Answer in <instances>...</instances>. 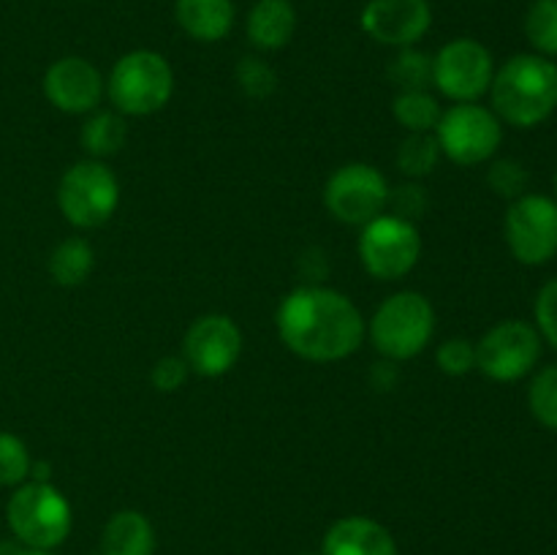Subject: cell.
I'll return each mask as SVG.
<instances>
[{
  "instance_id": "obj_24",
  "label": "cell",
  "mask_w": 557,
  "mask_h": 555,
  "mask_svg": "<svg viewBox=\"0 0 557 555\" xmlns=\"http://www.w3.org/2000/svg\"><path fill=\"white\" fill-rule=\"evenodd\" d=\"M525 36L536 54L557 58V0H533L525 14Z\"/></svg>"
},
{
  "instance_id": "obj_29",
  "label": "cell",
  "mask_w": 557,
  "mask_h": 555,
  "mask_svg": "<svg viewBox=\"0 0 557 555\" xmlns=\"http://www.w3.org/2000/svg\"><path fill=\"white\" fill-rule=\"evenodd\" d=\"M528 183H531V172L517 158H498L490 163L487 185L504 199H520L522 194H528Z\"/></svg>"
},
{
  "instance_id": "obj_16",
  "label": "cell",
  "mask_w": 557,
  "mask_h": 555,
  "mask_svg": "<svg viewBox=\"0 0 557 555\" xmlns=\"http://www.w3.org/2000/svg\"><path fill=\"white\" fill-rule=\"evenodd\" d=\"M321 555H400L389 528L373 517L351 515L332 522L321 542Z\"/></svg>"
},
{
  "instance_id": "obj_17",
  "label": "cell",
  "mask_w": 557,
  "mask_h": 555,
  "mask_svg": "<svg viewBox=\"0 0 557 555\" xmlns=\"http://www.w3.org/2000/svg\"><path fill=\"white\" fill-rule=\"evenodd\" d=\"M248 41L261 52H275L283 49L297 33V11L292 0H256L250 9L248 22Z\"/></svg>"
},
{
  "instance_id": "obj_9",
  "label": "cell",
  "mask_w": 557,
  "mask_h": 555,
  "mask_svg": "<svg viewBox=\"0 0 557 555\" xmlns=\"http://www.w3.org/2000/svg\"><path fill=\"white\" fill-rule=\"evenodd\" d=\"M542 343L539 330L528 321H500L476 341V370L498 384L525 379L542 359Z\"/></svg>"
},
{
  "instance_id": "obj_10",
  "label": "cell",
  "mask_w": 557,
  "mask_h": 555,
  "mask_svg": "<svg viewBox=\"0 0 557 555\" xmlns=\"http://www.w3.org/2000/svg\"><path fill=\"white\" fill-rule=\"evenodd\" d=\"M504 237L511 256L525 267H542L557 256V201L522 194L506 210Z\"/></svg>"
},
{
  "instance_id": "obj_8",
  "label": "cell",
  "mask_w": 557,
  "mask_h": 555,
  "mask_svg": "<svg viewBox=\"0 0 557 555\" xmlns=\"http://www.w3.org/2000/svg\"><path fill=\"white\" fill-rule=\"evenodd\" d=\"M422 237L417 223L384 212L364 223L359 234V261L375 281H400L417 267Z\"/></svg>"
},
{
  "instance_id": "obj_6",
  "label": "cell",
  "mask_w": 557,
  "mask_h": 555,
  "mask_svg": "<svg viewBox=\"0 0 557 555\" xmlns=\"http://www.w3.org/2000/svg\"><path fill=\"white\" fill-rule=\"evenodd\" d=\"M441 156L457 166H479L493 161L504 141V123L482 103H451L435 125Z\"/></svg>"
},
{
  "instance_id": "obj_15",
  "label": "cell",
  "mask_w": 557,
  "mask_h": 555,
  "mask_svg": "<svg viewBox=\"0 0 557 555\" xmlns=\"http://www.w3.org/2000/svg\"><path fill=\"white\" fill-rule=\"evenodd\" d=\"M41 85L47 101L65 114L96 112L103 92H107V82H103L101 71L90 60L79 58V54L54 60L47 74H44Z\"/></svg>"
},
{
  "instance_id": "obj_5",
  "label": "cell",
  "mask_w": 557,
  "mask_h": 555,
  "mask_svg": "<svg viewBox=\"0 0 557 555\" xmlns=\"http://www.w3.org/2000/svg\"><path fill=\"white\" fill-rule=\"evenodd\" d=\"M5 522L22 547L54 550L69 539L74 511L52 482H22L5 504Z\"/></svg>"
},
{
  "instance_id": "obj_23",
  "label": "cell",
  "mask_w": 557,
  "mask_h": 555,
  "mask_svg": "<svg viewBox=\"0 0 557 555\" xmlns=\"http://www.w3.org/2000/svg\"><path fill=\"white\" fill-rule=\"evenodd\" d=\"M441 147L435 134H408L397 147V169L406 177H428L438 169Z\"/></svg>"
},
{
  "instance_id": "obj_3",
  "label": "cell",
  "mask_w": 557,
  "mask_h": 555,
  "mask_svg": "<svg viewBox=\"0 0 557 555\" xmlns=\"http://www.w3.org/2000/svg\"><path fill=\"white\" fill-rule=\"evenodd\" d=\"M107 96L114 112L128 118L156 114L172 101V63L156 49H134L112 65L107 79Z\"/></svg>"
},
{
  "instance_id": "obj_2",
  "label": "cell",
  "mask_w": 557,
  "mask_h": 555,
  "mask_svg": "<svg viewBox=\"0 0 557 555\" xmlns=\"http://www.w3.org/2000/svg\"><path fill=\"white\" fill-rule=\"evenodd\" d=\"M490 101L500 123L536 128L557 109V63L536 52H522L495 69Z\"/></svg>"
},
{
  "instance_id": "obj_13",
  "label": "cell",
  "mask_w": 557,
  "mask_h": 555,
  "mask_svg": "<svg viewBox=\"0 0 557 555\" xmlns=\"http://www.w3.org/2000/svg\"><path fill=\"white\" fill-rule=\"evenodd\" d=\"M243 354V332L237 321L223 313L199 316L183 337V354L194 373L205 379L226 375Z\"/></svg>"
},
{
  "instance_id": "obj_12",
  "label": "cell",
  "mask_w": 557,
  "mask_h": 555,
  "mask_svg": "<svg viewBox=\"0 0 557 555\" xmlns=\"http://www.w3.org/2000/svg\"><path fill=\"white\" fill-rule=\"evenodd\" d=\"M493 76V54L476 38H455L433 58V85L455 103H476L487 96Z\"/></svg>"
},
{
  "instance_id": "obj_11",
  "label": "cell",
  "mask_w": 557,
  "mask_h": 555,
  "mask_svg": "<svg viewBox=\"0 0 557 555\" xmlns=\"http://www.w3.org/2000/svg\"><path fill=\"white\" fill-rule=\"evenodd\" d=\"M389 183L373 163H346L324 185V205L335 221L364 226L384 215L389 205Z\"/></svg>"
},
{
  "instance_id": "obj_7",
  "label": "cell",
  "mask_w": 557,
  "mask_h": 555,
  "mask_svg": "<svg viewBox=\"0 0 557 555\" xmlns=\"http://www.w3.org/2000/svg\"><path fill=\"white\" fill-rule=\"evenodd\" d=\"M120 183L103 161H79L60 177L58 207L76 229H98L117 212Z\"/></svg>"
},
{
  "instance_id": "obj_1",
  "label": "cell",
  "mask_w": 557,
  "mask_h": 555,
  "mask_svg": "<svg viewBox=\"0 0 557 555\" xmlns=\"http://www.w3.org/2000/svg\"><path fill=\"white\" fill-rule=\"evenodd\" d=\"M277 335L292 354L308 362H341L359 351L364 319L343 292L321 283L297 286L275 313Z\"/></svg>"
},
{
  "instance_id": "obj_26",
  "label": "cell",
  "mask_w": 557,
  "mask_h": 555,
  "mask_svg": "<svg viewBox=\"0 0 557 555\" xmlns=\"http://www.w3.org/2000/svg\"><path fill=\"white\" fill-rule=\"evenodd\" d=\"M528 408L533 419L557 433V362L539 370L528 386Z\"/></svg>"
},
{
  "instance_id": "obj_4",
  "label": "cell",
  "mask_w": 557,
  "mask_h": 555,
  "mask_svg": "<svg viewBox=\"0 0 557 555\" xmlns=\"http://www.w3.org/2000/svg\"><path fill=\"white\" fill-rule=\"evenodd\" d=\"M435 332V308L424 294L397 292L375 308L368 324L370 343L389 362H406L428 348Z\"/></svg>"
},
{
  "instance_id": "obj_21",
  "label": "cell",
  "mask_w": 557,
  "mask_h": 555,
  "mask_svg": "<svg viewBox=\"0 0 557 555\" xmlns=\"http://www.w3.org/2000/svg\"><path fill=\"white\" fill-rule=\"evenodd\" d=\"M128 139V125H125L123 114L109 112V109H96L90 112V118L82 125L79 141L90 158H109L114 152H120V147Z\"/></svg>"
},
{
  "instance_id": "obj_19",
  "label": "cell",
  "mask_w": 557,
  "mask_h": 555,
  "mask_svg": "<svg viewBox=\"0 0 557 555\" xmlns=\"http://www.w3.org/2000/svg\"><path fill=\"white\" fill-rule=\"evenodd\" d=\"M103 555H152L156 528L150 517L136 509H120L109 517L101 533Z\"/></svg>"
},
{
  "instance_id": "obj_25",
  "label": "cell",
  "mask_w": 557,
  "mask_h": 555,
  "mask_svg": "<svg viewBox=\"0 0 557 555\" xmlns=\"http://www.w3.org/2000/svg\"><path fill=\"white\" fill-rule=\"evenodd\" d=\"M386 74L400 90H428L433 85V58L419 52V49L406 47L392 58Z\"/></svg>"
},
{
  "instance_id": "obj_32",
  "label": "cell",
  "mask_w": 557,
  "mask_h": 555,
  "mask_svg": "<svg viewBox=\"0 0 557 555\" xmlns=\"http://www.w3.org/2000/svg\"><path fill=\"white\" fill-rule=\"evenodd\" d=\"M386 207H392V215L417 223V218H422L428 210V190L419 183H406L389 190V205Z\"/></svg>"
},
{
  "instance_id": "obj_31",
  "label": "cell",
  "mask_w": 557,
  "mask_h": 555,
  "mask_svg": "<svg viewBox=\"0 0 557 555\" xmlns=\"http://www.w3.org/2000/svg\"><path fill=\"white\" fill-rule=\"evenodd\" d=\"M533 316H536V330L542 341H547L557 351V278L539 288Z\"/></svg>"
},
{
  "instance_id": "obj_34",
  "label": "cell",
  "mask_w": 557,
  "mask_h": 555,
  "mask_svg": "<svg viewBox=\"0 0 557 555\" xmlns=\"http://www.w3.org/2000/svg\"><path fill=\"white\" fill-rule=\"evenodd\" d=\"M14 555H54L52 550H36V547H16V553Z\"/></svg>"
},
{
  "instance_id": "obj_18",
  "label": "cell",
  "mask_w": 557,
  "mask_h": 555,
  "mask_svg": "<svg viewBox=\"0 0 557 555\" xmlns=\"http://www.w3.org/2000/svg\"><path fill=\"white\" fill-rule=\"evenodd\" d=\"M174 16L185 36L201 44H215L232 33L237 11L232 0H177Z\"/></svg>"
},
{
  "instance_id": "obj_20",
  "label": "cell",
  "mask_w": 557,
  "mask_h": 555,
  "mask_svg": "<svg viewBox=\"0 0 557 555\" xmlns=\"http://www.w3.org/2000/svg\"><path fill=\"white\" fill-rule=\"evenodd\" d=\"M92 267H96V254H92V245L85 237L63 239L49 254V275L58 286H82L90 278Z\"/></svg>"
},
{
  "instance_id": "obj_33",
  "label": "cell",
  "mask_w": 557,
  "mask_h": 555,
  "mask_svg": "<svg viewBox=\"0 0 557 555\" xmlns=\"http://www.w3.org/2000/svg\"><path fill=\"white\" fill-rule=\"evenodd\" d=\"M190 368L183 357H161L152 365L150 381L158 392H177L188 379Z\"/></svg>"
},
{
  "instance_id": "obj_28",
  "label": "cell",
  "mask_w": 557,
  "mask_h": 555,
  "mask_svg": "<svg viewBox=\"0 0 557 555\" xmlns=\"http://www.w3.org/2000/svg\"><path fill=\"white\" fill-rule=\"evenodd\" d=\"M234 76H237V85L243 87L245 96L253 98V101H264L277 90L275 69L256 54H245L234 69Z\"/></svg>"
},
{
  "instance_id": "obj_35",
  "label": "cell",
  "mask_w": 557,
  "mask_h": 555,
  "mask_svg": "<svg viewBox=\"0 0 557 555\" xmlns=\"http://www.w3.org/2000/svg\"><path fill=\"white\" fill-rule=\"evenodd\" d=\"M555 196H557V172H555ZM557 201V199H555Z\"/></svg>"
},
{
  "instance_id": "obj_27",
  "label": "cell",
  "mask_w": 557,
  "mask_h": 555,
  "mask_svg": "<svg viewBox=\"0 0 557 555\" xmlns=\"http://www.w3.org/2000/svg\"><path fill=\"white\" fill-rule=\"evenodd\" d=\"M30 452L20 435L0 430V488H20L30 477Z\"/></svg>"
},
{
  "instance_id": "obj_22",
  "label": "cell",
  "mask_w": 557,
  "mask_h": 555,
  "mask_svg": "<svg viewBox=\"0 0 557 555\" xmlns=\"http://www.w3.org/2000/svg\"><path fill=\"white\" fill-rule=\"evenodd\" d=\"M392 112L408 134H433L444 109L430 90H400L392 101Z\"/></svg>"
},
{
  "instance_id": "obj_14",
  "label": "cell",
  "mask_w": 557,
  "mask_h": 555,
  "mask_svg": "<svg viewBox=\"0 0 557 555\" xmlns=\"http://www.w3.org/2000/svg\"><path fill=\"white\" fill-rule=\"evenodd\" d=\"M359 25L373 41L406 49L428 36L433 25V5L430 0H370L362 9Z\"/></svg>"
},
{
  "instance_id": "obj_30",
  "label": "cell",
  "mask_w": 557,
  "mask_h": 555,
  "mask_svg": "<svg viewBox=\"0 0 557 555\" xmlns=\"http://www.w3.org/2000/svg\"><path fill=\"white\" fill-rule=\"evenodd\" d=\"M435 365L441 373L451 375V379L468 375L476 368V343H471L468 337H449L435 351Z\"/></svg>"
}]
</instances>
